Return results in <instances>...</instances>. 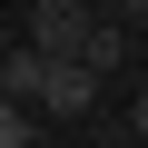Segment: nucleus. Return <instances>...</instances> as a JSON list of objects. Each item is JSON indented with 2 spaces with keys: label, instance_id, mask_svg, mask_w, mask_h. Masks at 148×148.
I'll return each instance as SVG.
<instances>
[{
  "label": "nucleus",
  "instance_id": "f257e3e1",
  "mask_svg": "<svg viewBox=\"0 0 148 148\" xmlns=\"http://www.w3.org/2000/svg\"><path fill=\"white\" fill-rule=\"evenodd\" d=\"M99 99H109V79L89 59H49V79H40V119L49 128H99Z\"/></svg>",
  "mask_w": 148,
  "mask_h": 148
},
{
  "label": "nucleus",
  "instance_id": "f03ea898",
  "mask_svg": "<svg viewBox=\"0 0 148 148\" xmlns=\"http://www.w3.org/2000/svg\"><path fill=\"white\" fill-rule=\"evenodd\" d=\"M89 20H99V0H30V30H20V40H40L49 59H79Z\"/></svg>",
  "mask_w": 148,
  "mask_h": 148
},
{
  "label": "nucleus",
  "instance_id": "7ed1b4c3",
  "mask_svg": "<svg viewBox=\"0 0 148 148\" xmlns=\"http://www.w3.org/2000/svg\"><path fill=\"white\" fill-rule=\"evenodd\" d=\"M40 79H49V49H40V40L0 49V99H40Z\"/></svg>",
  "mask_w": 148,
  "mask_h": 148
},
{
  "label": "nucleus",
  "instance_id": "20e7f679",
  "mask_svg": "<svg viewBox=\"0 0 148 148\" xmlns=\"http://www.w3.org/2000/svg\"><path fill=\"white\" fill-rule=\"evenodd\" d=\"M40 138H59L40 119V99H0V148H40Z\"/></svg>",
  "mask_w": 148,
  "mask_h": 148
},
{
  "label": "nucleus",
  "instance_id": "39448f33",
  "mask_svg": "<svg viewBox=\"0 0 148 148\" xmlns=\"http://www.w3.org/2000/svg\"><path fill=\"white\" fill-rule=\"evenodd\" d=\"M119 128H128V138H148V69L128 79V109H119Z\"/></svg>",
  "mask_w": 148,
  "mask_h": 148
},
{
  "label": "nucleus",
  "instance_id": "423d86ee",
  "mask_svg": "<svg viewBox=\"0 0 148 148\" xmlns=\"http://www.w3.org/2000/svg\"><path fill=\"white\" fill-rule=\"evenodd\" d=\"M109 20H128V30H148V0H99Z\"/></svg>",
  "mask_w": 148,
  "mask_h": 148
}]
</instances>
